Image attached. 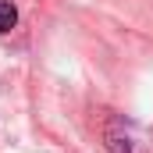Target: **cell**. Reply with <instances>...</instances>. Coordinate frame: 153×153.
<instances>
[{"mask_svg": "<svg viewBox=\"0 0 153 153\" xmlns=\"http://www.w3.org/2000/svg\"><path fill=\"white\" fill-rule=\"evenodd\" d=\"M103 143H107L111 153H153V143L135 128V125H128V121H121V117H114V121L103 128Z\"/></svg>", "mask_w": 153, "mask_h": 153, "instance_id": "obj_1", "label": "cell"}, {"mask_svg": "<svg viewBox=\"0 0 153 153\" xmlns=\"http://www.w3.org/2000/svg\"><path fill=\"white\" fill-rule=\"evenodd\" d=\"M14 25H18V7H14L11 0H0V36L11 32Z\"/></svg>", "mask_w": 153, "mask_h": 153, "instance_id": "obj_2", "label": "cell"}]
</instances>
